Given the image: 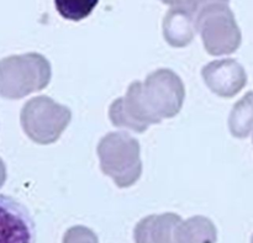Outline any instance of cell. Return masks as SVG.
I'll list each match as a JSON object with an SVG mask.
<instances>
[{
	"label": "cell",
	"mask_w": 253,
	"mask_h": 243,
	"mask_svg": "<svg viewBox=\"0 0 253 243\" xmlns=\"http://www.w3.org/2000/svg\"><path fill=\"white\" fill-rule=\"evenodd\" d=\"M236 113V128L235 135L245 137L250 133L253 126V94H247L244 100L235 108Z\"/></svg>",
	"instance_id": "cell-4"
},
{
	"label": "cell",
	"mask_w": 253,
	"mask_h": 243,
	"mask_svg": "<svg viewBox=\"0 0 253 243\" xmlns=\"http://www.w3.org/2000/svg\"><path fill=\"white\" fill-rule=\"evenodd\" d=\"M0 243H36V226L26 206L0 194Z\"/></svg>",
	"instance_id": "cell-2"
},
{
	"label": "cell",
	"mask_w": 253,
	"mask_h": 243,
	"mask_svg": "<svg viewBox=\"0 0 253 243\" xmlns=\"http://www.w3.org/2000/svg\"><path fill=\"white\" fill-rule=\"evenodd\" d=\"M5 177H6V173H5V165H4V162L1 161V158H0V188H1L2 184H4Z\"/></svg>",
	"instance_id": "cell-5"
},
{
	"label": "cell",
	"mask_w": 253,
	"mask_h": 243,
	"mask_svg": "<svg viewBox=\"0 0 253 243\" xmlns=\"http://www.w3.org/2000/svg\"><path fill=\"white\" fill-rule=\"evenodd\" d=\"M99 0H54L57 12L63 19L81 21L93 12Z\"/></svg>",
	"instance_id": "cell-3"
},
{
	"label": "cell",
	"mask_w": 253,
	"mask_h": 243,
	"mask_svg": "<svg viewBox=\"0 0 253 243\" xmlns=\"http://www.w3.org/2000/svg\"><path fill=\"white\" fill-rule=\"evenodd\" d=\"M37 57H9L0 61V95L7 99H17L37 88L39 69Z\"/></svg>",
	"instance_id": "cell-1"
}]
</instances>
